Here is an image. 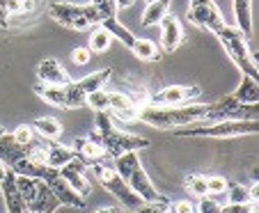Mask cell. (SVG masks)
I'll return each mask as SVG.
<instances>
[{
	"instance_id": "obj_1",
	"label": "cell",
	"mask_w": 259,
	"mask_h": 213,
	"mask_svg": "<svg viewBox=\"0 0 259 213\" xmlns=\"http://www.w3.org/2000/svg\"><path fill=\"white\" fill-rule=\"evenodd\" d=\"M209 115V103H184V106H138V119L154 126L158 131L165 129H179V126H191L206 119Z\"/></svg>"
},
{
	"instance_id": "obj_2",
	"label": "cell",
	"mask_w": 259,
	"mask_h": 213,
	"mask_svg": "<svg viewBox=\"0 0 259 213\" xmlns=\"http://www.w3.org/2000/svg\"><path fill=\"white\" fill-rule=\"evenodd\" d=\"M94 126H97V131L90 138L101 142L106 156H110V158H117L124 151H138V149H142V147H149L147 138L117 131L113 119H110V115H108V110H97V115H94Z\"/></svg>"
},
{
	"instance_id": "obj_3",
	"label": "cell",
	"mask_w": 259,
	"mask_h": 213,
	"mask_svg": "<svg viewBox=\"0 0 259 213\" xmlns=\"http://www.w3.org/2000/svg\"><path fill=\"white\" fill-rule=\"evenodd\" d=\"M259 131L257 119H223L211 126H195L191 129H175V136L179 138H241V136H254Z\"/></svg>"
},
{
	"instance_id": "obj_4",
	"label": "cell",
	"mask_w": 259,
	"mask_h": 213,
	"mask_svg": "<svg viewBox=\"0 0 259 213\" xmlns=\"http://www.w3.org/2000/svg\"><path fill=\"white\" fill-rule=\"evenodd\" d=\"M215 37L220 39V44L225 46L227 55L232 58V62L245 73V76L259 80V69H257V60L250 53L248 41H245V34L241 32L236 25H223V28L215 32Z\"/></svg>"
},
{
	"instance_id": "obj_5",
	"label": "cell",
	"mask_w": 259,
	"mask_h": 213,
	"mask_svg": "<svg viewBox=\"0 0 259 213\" xmlns=\"http://www.w3.org/2000/svg\"><path fill=\"white\" fill-rule=\"evenodd\" d=\"M90 167H92V172H94V177H97L99 184H101L110 195H115L124 206L138 208L142 204V199L138 197V195L131 190V186H128L126 181L117 175V172H115L113 165H103L101 160H97V163H92Z\"/></svg>"
},
{
	"instance_id": "obj_6",
	"label": "cell",
	"mask_w": 259,
	"mask_h": 213,
	"mask_svg": "<svg viewBox=\"0 0 259 213\" xmlns=\"http://www.w3.org/2000/svg\"><path fill=\"white\" fill-rule=\"evenodd\" d=\"M41 181H44V184L51 188V193L58 197L60 206L85 208V197H80V195L76 193V190H73L71 186H69L67 181L62 179V177H60V169L46 165V167H44V175H41Z\"/></svg>"
},
{
	"instance_id": "obj_7",
	"label": "cell",
	"mask_w": 259,
	"mask_h": 213,
	"mask_svg": "<svg viewBox=\"0 0 259 213\" xmlns=\"http://www.w3.org/2000/svg\"><path fill=\"white\" fill-rule=\"evenodd\" d=\"M49 14L55 23L64 25L71 30H88V21L83 14V5H73V3H53L49 7Z\"/></svg>"
},
{
	"instance_id": "obj_8",
	"label": "cell",
	"mask_w": 259,
	"mask_h": 213,
	"mask_svg": "<svg viewBox=\"0 0 259 213\" xmlns=\"http://www.w3.org/2000/svg\"><path fill=\"white\" fill-rule=\"evenodd\" d=\"M188 21H191L193 25L211 30L213 34L225 25V19H223V14H220V10L215 7L213 0L204 3V5H191V10H188Z\"/></svg>"
},
{
	"instance_id": "obj_9",
	"label": "cell",
	"mask_w": 259,
	"mask_h": 213,
	"mask_svg": "<svg viewBox=\"0 0 259 213\" xmlns=\"http://www.w3.org/2000/svg\"><path fill=\"white\" fill-rule=\"evenodd\" d=\"M126 184L131 186V190L142 199V202H161V199H167L165 195H161L156 190V186L152 184V179H149V175L145 172L142 165H138V167L133 169L131 177L126 179Z\"/></svg>"
},
{
	"instance_id": "obj_10",
	"label": "cell",
	"mask_w": 259,
	"mask_h": 213,
	"mask_svg": "<svg viewBox=\"0 0 259 213\" xmlns=\"http://www.w3.org/2000/svg\"><path fill=\"white\" fill-rule=\"evenodd\" d=\"M197 94H200V88H195V85H191V88L170 85V88L154 94L149 103H154V106H184V103H188L191 99H195Z\"/></svg>"
},
{
	"instance_id": "obj_11",
	"label": "cell",
	"mask_w": 259,
	"mask_h": 213,
	"mask_svg": "<svg viewBox=\"0 0 259 213\" xmlns=\"http://www.w3.org/2000/svg\"><path fill=\"white\" fill-rule=\"evenodd\" d=\"M0 188H3V197H5L7 204V213H30L28 204L23 202L19 188H16V175L12 169H7L5 179L0 181Z\"/></svg>"
},
{
	"instance_id": "obj_12",
	"label": "cell",
	"mask_w": 259,
	"mask_h": 213,
	"mask_svg": "<svg viewBox=\"0 0 259 213\" xmlns=\"http://www.w3.org/2000/svg\"><path fill=\"white\" fill-rule=\"evenodd\" d=\"M161 41H163V49L167 51V53H172V51H177L181 46V41H184V28H181L179 19L177 16H170L165 14L161 19Z\"/></svg>"
},
{
	"instance_id": "obj_13",
	"label": "cell",
	"mask_w": 259,
	"mask_h": 213,
	"mask_svg": "<svg viewBox=\"0 0 259 213\" xmlns=\"http://www.w3.org/2000/svg\"><path fill=\"white\" fill-rule=\"evenodd\" d=\"M37 76H39V82H46V85H60V88H64V85L71 82L67 69H64L62 64H60L58 60H53V58L44 60V62L39 64Z\"/></svg>"
},
{
	"instance_id": "obj_14",
	"label": "cell",
	"mask_w": 259,
	"mask_h": 213,
	"mask_svg": "<svg viewBox=\"0 0 259 213\" xmlns=\"http://www.w3.org/2000/svg\"><path fill=\"white\" fill-rule=\"evenodd\" d=\"M108 110H113L119 119H138V103L122 92H108Z\"/></svg>"
},
{
	"instance_id": "obj_15",
	"label": "cell",
	"mask_w": 259,
	"mask_h": 213,
	"mask_svg": "<svg viewBox=\"0 0 259 213\" xmlns=\"http://www.w3.org/2000/svg\"><path fill=\"white\" fill-rule=\"evenodd\" d=\"M23 156H28V147L19 145L14 140V136H7V133L0 136V163L12 167V163H16Z\"/></svg>"
},
{
	"instance_id": "obj_16",
	"label": "cell",
	"mask_w": 259,
	"mask_h": 213,
	"mask_svg": "<svg viewBox=\"0 0 259 213\" xmlns=\"http://www.w3.org/2000/svg\"><path fill=\"white\" fill-rule=\"evenodd\" d=\"M60 177H62V179L67 181V184L71 186V188L76 190V193H78L80 197L88 199L90 195H92V184L88 181V177H85L83 172H78V169H73L69 163L60 167Z\"/></svg>"
},
{
	"instance_id": "obj_17",
	"label": "cell",
	"mask_w": 259,
	"mask_h": 213,
	"mask_svg": "<svg viewBox=\"0 0 259 213\" xmlns=\"http://www.w3.org/2000/svg\"><path fill=\"white\" fill-rule=\"evenodd\" d=\"M73 147H76V154L83 156V160H90V163H97V160L106 158V151H103L101 142H97L94 138H76L73 140Z\"/></svg>"
},
{
	"instance_id": "obj_18",
	"label": "cell",
	"mask_w": 259,
	"mask_h": 213,
	"mask_svg": "<svg viewBox=\"0 0 259 213\" xmlns=\"http://www.w3.org/2000/svg\"><path fill=\"white\" fill-rule=\"evenodd\" d=\"M232 97H234V101L243 103V106H252V103H257L259 101V80H254V78H250V76L243 73L239 88H236V92L232 94Z\"/></svg>"
},
{
	"instance_id": "obj_19",
	"label": "cell",
	"mask_w": 259,
	"mask_h": 213,
	"mask_svg": "<svg viewBox=\"0 0 259 213\" xmlns=\"http://www.w3.org/2000/svg\"><path fill=\"white\" fill-rule=\"evenodd\" d=\"M71 158H76V151L69 149V147L64 145H58V142H51V145H46V165H51V167L60 169L62 165H67Z\"/></svg>"
},
{
	"instance_id": "obj_20",
	"label": "cell",
	"mask_w": 259,
	"mask_h": 213,
	"mask_svg": "<svg viewBox=\"0 0 259 213\" xmlns=\"http://www.w3.org/2000/svg\"><path fill=\"white\" fill-rule=\"evenodd\" d=\"M108 78H110V69H101V71L90 73V76H85V78H80V80H76L73 85H76V90H78L80 94H85V97H88L90 92L103 90V85L108 82Z\"/></svg>"
},
{
	"instance_id": "obj_21",
	"label": "cell",
	"mask_w": 259,
	"mask_h": 213,
	"mask_svg": "<svg viewBox=\"0 0 259 213\" xmlns=\"http://www.w3.org/2000/svg\"><path fill=\"white\" fill-rule=\"evenodd\" d=\"M60 206L58 197H55L53 193H51V188L44 184V181H37V199H34V204L30 206V213L34 211H55V208Z\"/></svg>"
},
{
	"instance_id": "obj_22",
	"label": "cell",
	"mask_w": 259,
	"mask_h": 213,
	"mask_svg": "<svg viewBox=\"0 0 259 213\" xmlns=\"http://www.w3.org/2000/svg\"><path fill=\"white\" fill-rule=\"evenodd\" d=\"M234 19L236 28L248 37L252 32V3L250 0H234Z\"/></svg>"
},
{
	"instance_id": "obj_23",
	"label": "cell",
	"mask_w": 259,
	"mask_h": 213,
	"mask_svg": "<svg viewBox=\"0 0 259 213\" xmlns=\"http://www.w3.org/2000/svg\"><path fill=\"white\" fill-rule=\"evenodd\" d=\"M131 51H133V55H136L138 60H142V62H158V60H161V51H158V46L154 44L152 39L136 37Z\"/></svg>"
},
{
	"instance_id": "obj_24",
	"label": "cell",
	"mask_w": 259,
	"mask_h": 213,
	"mask_svg": "<svg viewBox=\"0 0 259 213\" xmlns=\"http://www.w3.org/2000/svg\"><path fill=\"white\" fill-rule=\"evenodd\" d=\"M101 28H106L108 32H110V37H113V39H119V41H122L126 49H131L133 41H136V34H133L128 28H124V25L119 23L115 16H108V19H103V21H101Z\"/></svg>"
},
{
	"instance_id": "obj_25",
	"label": "cell",
	"mask_w": 259,
	"mask_h": 213,
	"mask_svg": "<svg viewBox=\"0 0 259 213\" xmlns=\"http://www.w3.org/2000/svg\"><path fill=\"white\" fill-rule=\"evenodd\" d=\"M170 10V0H152L142 12V25H158Z\"/></svg>"
},
{
	"instance_id": "obj_26",
	"label": "cell",
	"mask_w": 259,
	"mask_h": 213,
	"mask_svg": "<svg viewBox=\"0 0 259 213\" xmlns=\"http://www.w3.org/2000/svg\"><path fill=\"white\" fill-rule=\"evenodd\" d=\"M34 92H37L39 99H44L49 106L64 108V88H60V85H46V82H39V85H34Z\"/></svg>"
},
{
	"instance_id": "obj_27",
	"label": "cell",
	"mask_w": 259,
	"mask_h": 213,
	"mask_svg": "<svg viewBox=\"0 0 259 213\" xmlns=\"http://www.w3.org/2000/svg\"><path fill=\"white\" fill-rule=\"evenodd\" d=\"M30 126L37 129V133L41 138H46V140H58L62 136V124L55 117H39V119H34Z\"/></svg>"
},
{
	"instance_id": "obj_28",
	"label": "cell",
	"mask_w": 259,
	"mask_h": 213,
	"mask_svg": "<svg viewBox=\"0 0 259 213\" xmlns=\"http://www.w3.org/2000/svg\"><path fill=\"white\" fill-rule=\"evenodd\" d=\"M113 163H115L113 169L126 181L128 177H131L133 169L140 165V158H138V151H124V154H119L117 158H113Z\"/></svg>"
},
{
	"instance_id": "obj_29",
	"label": "cell",
	"mask_w": 259,
	"mask_h": 213,
	"mask_svg": "<svg viewBox=\"0 0 259 213\" xmlns=\"http://www.w3.org/2000/svg\"><path fill=\"white\" fill-rule=\"evenodd\" d=\"M30 7H32L30 0H0V25L7 28V25H10V16L12 14L28 12Z\"/></svg>"
},
{
	"instance_id": "obj_30",
	"label": "cell",
	"mask_w": 259,
	"mask_h": 213,
	"mask_svg": "<svg viewBox=\"0 0 259 213\" xmlns=\"http://www.w3.org/2000/svg\"><path fill=\"white\" fill-rule=\"evenodd\" d=\"M37 181H39V179H32V177H19V175H16V188H19L23 202L28 204V208L32 206L34 199H37Z\"/></svg>"
},
{
	"instance_id": "obj_31",
	"label": "cell",
	"mask_w": 259,
	"mask_h": 213,
	"mask_svg": "<svg viewBox=\"0 0 259 213\" xmlns=\"http://www.w3.org/2000/svg\"><path fill=\"white\" fill-rule=\"evenodd\" d=\"M110 44H113L110 32H108L106 28H101V25H97V30H94L92 37H90V46H88V49L92 51V53H106V51L110 49Z\"/></svg>"
},
{
	"instance_id": "obj_32",
	"label": "cell",
	"mask_w": 259,
	"mask_h": 213,
	"mask_svg": "<svg viewBox=\"0 0 259 213\" xmlns=\"http://www.w3.org/2000/svg\"><path fill=\"white\" fill-rule=\"evenodd\" d=\"M227 199L232 204H254L252 199V193H250V186H243V184H234V186H227Z\"/></svg>"
},
{
	"instance_id": "obj_33",
	"label": "cell",
	"mask_w": 259,
	"mask_h": 213,
	"mask_svg": "<svg viewBox=\"0 0 259 213\" xmlns=\"http://www.w3.org/2000/svg\"><path fill=\"white\" fill-rule=\"evenodd\" d=\"M186 190L197 199L206 197V195H209V188H206V177H202V175L186 177Z\"/></svg>"
},
{
	"instance_id": "obj_34",
	"label": "cell",
	"mask_w": 259,
	"mask_h": 213,
	"mask_svg": "<svg viewBox=\"0 0 259 213\" xmlns=\"http://www.w3.org/2000/svg\"><path fill=\"white\" fill-rule=\"evenodd\" d=\"M85 106H90L92 110H108V92L106 90L90 92L88 97H85Z\"/></svg>"
},
{
	"instance_id": "obj_35",
	"label": "cell",
	"mask_w": 259,
	"mask_h": 213,
	"mask_svg": "<svg viewBox=\"0 0 259 213\" xmlns=\"http://www.w3.org/2000/svg\"><path fill=\"white\" fill-rule=\"evenodd\" d=\"M133 213H170V199H161V202H142Z\"/></svg>"
},
{
	"instance_id": "obj_36",
	"label": "cell",
	"mask_w": 259,
	"mask_h": 213,
	"mask_svg": "<svg viewBox=\"0 0 259 213\" xmlns=\"http://www.w3.org/2000/svg\"><path fill=\"white\" fill-rule=\"evenodd\" d=\"M12 136H14V140L19 142V145L28 147L30 142L34 140V129L30 124H21V126H16V131L12 133Z\"/></svg>"
},
{
	"instance_id": "obj_37",
	"label": "cell",
	"mask_w": 259,
	"mask_h": 213,
	"mask_svg": "<svg viewBox=\"0 0 259 213\" xmlns=\"http://www.w3.org/2000/svg\"><path fill=\"white\" fill-rule=\"evenodd\" d=\"M28 158L34 160V163H39V165H46V145L32 140L28 145Z\"/></svg>"
},
{
	"instance_id": "obj_38",
	"label": "cell",
	"mask_w": 259,
	"mask_h": 213,
	"mask_svg": "<svg viewBox=\"0 0 259 213\" xmlns=\"http://www.w3.org/2000/svg\"><path fill=\"white\" fill-rule=\"evenodd\" d=\"M206 188L209 195H220L227 190V179L225 177H206Z\"/></svg>"
},
{
	"instance_id": "obj_39",
	"label": "cell",
	"mask_w": 259,
	"mask_h": 213,
	"mask_svg": "<svg viewBox=\"0 0 259 213\" xmlns=\"http://www.w3.org/2000/svg\"><path fill=\"white\" fill-rule=\"evenodd\" d=\"M195 213H220V204L206 195V197H200V202L195 204Z\"/></svg>"
},
{
	"instance_id": "obj_40",
	"label": "cell",
	"mask_w": 259,
	"mask_h": 213,
	"mask_svg": "<svg viewBox=\"0 0 259 213\" xmlns=\"http://www.w3.org/2000/svg\"><path fill=\"white\" fill-rule=\"evenodd\" d=\"M83 14H85L88 25H101V12H99L97 5H92V3L83 5Z\"/></svg>"
},
{
	"instance_id": "obj_41",
	"label": "cell",
	"mask_w": 259,
	"mask_h": 213,
	"mask_svg": "<svg viewBox=\"0 0 259 213\" xmlns=\"http://www.w3.org/2000/svg\"><path fill=\"white\" fill-rule=\"evenodd\" d=\"M257 211V206L254 204H232L227 202L225 206H220V213H254Z\"/></svg>"
},
{
	"instance_id": "obj_42",
	"label": "cell",
	"mask_w": 259,
	"mask_h": 213,
	"mask_svg": "<svg viewBox=\"0 0 259 213\" xmlns=\"http://www.w3.org/2000/svg\"><path fill=\"white\" fill-rule=\"evenodd\" d=\"M71 60H73L76 64H80V67H85V64L92 60V51H90V49H83V46H78V49H73Z\"/></svg>"
},
{
	"instance_id": "obj_43",
	"label": "cell",
	"mask_w": 259,
	"mask_h": 213,
	"mask_svg": "<svg viewBox=\"0 0 259 213\" xmlns=\"http://www.w3.org/2000/svg\"><path fill=\"white\" fill-rule=\"evenodd\" d=\"M172 213H195V204L188 202V199L175 202V204H172Z\"/></svg>"
},
{
	"instance_id": "obj_44",
	"label": "cell",
	"mask_w": 259,
	"mask_h": 213,
	"mask_svg": "<svg viewBox=\"0 0 259 213\" xmlns=\"http://www.w3.org/2000/svg\"><path fill=\"white\" fill-rule=\"evenodd\" d=\"M133 3H136V0H115V7H117V10H128Z\"/></svg>"
},
{
	"instance_id": "obj_45",
	"label": "cell",
	"mask_w": 259,
	"mask_h": 213,
	"mask_svg": "<svg viewBox=\"0 0 259 213\" xmlns=\"http://www.w3.org/2000/svg\"><path fill=\"white\" fill-rule=\"evenodd\" d=\"M94 213H124L122 208H115V206H103V208H99V211H94Z\"/></svg>"
},
{
	"instance_id": "obj_46",
	"label": "cell",
	"mask_w": 259,
	"mask_h": 213,
	"mask_svg": "<svg viewBox=\"0 0 259 213\" xmlns=\"http://www.w3.org/2000/svg\"><path fill=\"white\" fill-rule=\"evenodd\" d=\"M5 175H7V165H3V163H0V181L5 179Z\"/></svg>"
},
{
	"instance_id": "obj_47",
	"label": "cell",
	"mask_w": 259,
	"mask_h": 213,
	"mask_svg": "<svg viewBox=\"0 0 259 213\" xmlns=\"http://www.w3.org/2000/svg\"><path fill=\"white\" fill-rule=\"evenodd\" d=\"M204 3H211V0H191V5H204Z\"/></svg>"
},
{
	"instance_id": "obj_48",
	"label": "cell",
	"mask_w": 259,
	"mask_h": 213,
	"mask_svg": "<svg viewBox=\"0 0 259 213\" xmlns=\"http://www.w3.org/2000/svg\"><path fill=\"white\" fill-rule=\"evenodd\" d=\"M103 0H92V5H101Z\"/></svg>"
},
{
	"instance_id": "obj_49",
	"label": "cell",
	"mask_w": 259,
	"mask_h": 213,
	"mask_svg": "<svg viewBox=\"0 0 259 213\" xmlns=\"http://www.w3.org/2000/svg\"><path fill=\"white\" fill-rule=\"evenodd\" d=\"M34 213H53V211H34Z\"/></svg>"
},
{
	"instance_id": "obj_50",
	"label": "cell",
	"mask_w": 259,
	"mask_h": 213,
	"mask_svg": "<svg viewBox=\"0 0 259 213\" xmlns=\"http://www.w3.org/2000/svg\"><path fill=\"white\" fill-rule=\"evenodd\" d=\"M3 133H5V129H3V126H0V136H3Z\"/></svg>"
}]
</instances>
